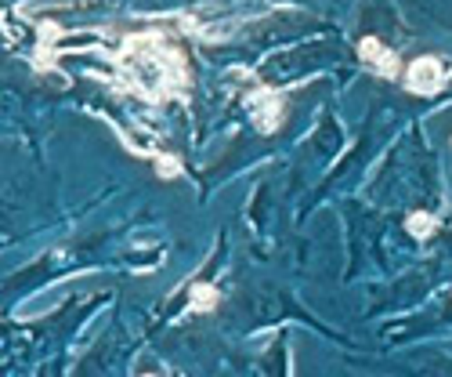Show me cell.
Masks as SVG:
<instances>
[{"mask_svg": "<svg viewBox=\"0 0 452 377\" xmlns=\"http://www.w3.org/2000/svg\"><path fill=\"white\" fill-rule=\"evenodd\" d=\"M449 76H452V66L445 58H438V55H423V58H416L413 66L405 69V88L413 91V95H438L445 83H449Z\"/></svg>", "mask_w": 452, "mask_h": 377, "instance_id": "obj_1", "label": "cell"}, {"mask_svg": "<svg viewBox=\"0 0 452 377\" xmlns=\"http://www.w3.org/2000/svg\"><path fill=\"white\" fill-rule=\"evenodd\" d=\"M246 106L257 120V128L261 131H278V123H283L286 116V102L278 91H268V88H257L250 98H246Z\"/></svg>", "mask_w": 452, "mask_h": 377, "instance_id": "obj_2", "label": "cell"}, {"mask_svg": "<svg viewBox=\"0 0 452 377\" xmlns=\"http://www.w3.org/2000/svg\"><path fill=\"white\" fill-rule=\"evenodd\" d=\"M358 55L369 62V66H373L380 76H387V80L398 76V55H395L391 48H383L376 36H362V40H358Z\"/></svg>", "mask_w": 452, "mask_h": 377, "instance_id": "obj_3", "label": "cell"}, {"mask_svg": "<svg viewBox=\"0 0 452 377\" xmlns=\"http://www.w3.org/2000/svg\"><path fill=\"white\" fill-rule=\"evenodd\" d=\"M218 301H221V294L210 283H196V287H192V298H188L192 312H210V308H218Z\"/></svg>", "mask_w": 452, "mask_h": 377, "instance_id": "obj_4", "label": "cell"}, {"mask_svg": "<svg viewBox=\"0 0 452 377\" xmlns=\"http://www.w3.org/2000/svg\"><path fill=\"white\" fill-rule=\"evenodd\" d=\"M405 228H409L416 240H427V236L438 228V218L427 214V211H413V214H409V221H405Z\"/></svg>", "mask_w": 452, "mask_h": 377, "instance_id": "obj_5", "label": "cell"}, {"mask_svg": "<svg viewBox=\"0 0 452 377\" xmlns=\"http://www.w3.org/2000/svg\"><path fill=\"white\" fill-rule=\"evenodd\" d=\"M156 167H160V174H163V178H174V174H181V163H178L174 156H160V163H156Z\"/></svg>", "mask_w": 452, "mask_h": 377, "instance_id": "obj_6", "label": "cell"}, {"mask_svg": "<svg viewBox=\"0 0 452 377\" xmlns=\"http://www.w3.org/2000/svg\"><path fill=\"white\" fill-rule=\"evenodd\" d=\"M145 377H153V373H145Z\"/></svg>", "mask_w": 452, "mask_h": 377, "instance_id": "obj_7", "label": "cell"}]
</instances>
